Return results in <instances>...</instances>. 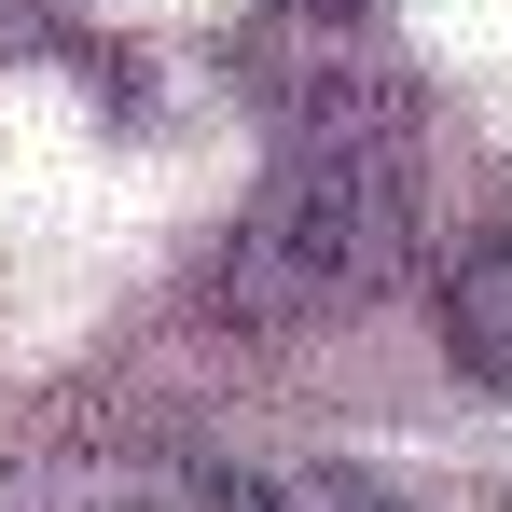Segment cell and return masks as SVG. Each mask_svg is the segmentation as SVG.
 <instances>
[{"label": "cell", "mask_w": 512, "mask_h": 512, "mask_svg": "<svg viewBox=\"0 0 512 512\" xmlns=\"http://www.w3.org/2000/svg\"><path fill=\"white\" fill-rule=\"evenodd\" d=\"M402 250V180L374 153H305V167L263 180V208L236 222V305H305V291H374Z\"/></svg>", "instance_id": "1"}, {"label": "cell", "mask_w": 512, "mask_h": 512, "mask_svg": "<svg viewBox=\"0 0 512 512\" xmlns=\"http://www.w3.org/2000/svg\"><path fill=\"white\" fill-rule=\"evenodd\" d=\"M443 346L512 402V236H471V250L443 263Z\"/></svg>", "instance_id": "2"}]
</instances>
